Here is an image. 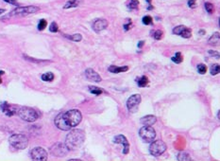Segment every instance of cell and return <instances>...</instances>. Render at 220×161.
<instances>
[{
    "instance_id": "6da1fadb",
    "label": "cell",
    "mask_w": 220,
    "mask_h": 161,
    "mask_svg": "<svg viewBox=\"0 0 220 161\" xmlns=\"http://www.w3.org/2000/svg\"><path fill=\"white\" fill-rule=\"evenodd\" d=\"M82 119V115L77 109L68 110L67 112L61 113L55 117V125L60 130L68 131L73 127L79 125Z\"/></svg>"
},
{
    "instance_id": "7a4b0ae2",
    "label": "cell",
    "mask_w": 220,
    "mask_h": 161,
    "mask_svg": "<svg viewBox=\"0 0 220 161\" xmlns=\"http://www.w3.org/2000/svg\"><path fill=\"white\" fill-rule=\"evenodd\" d=\"M85 140V133L80 129L72 130L66 136L65 146L68 150H76L83 144Z\"/></svg>"
},
{
    "instance_id": "3957f363",
    "label": "cell",
    "mask_w": 220,
    "mask_h": 161,
    "mask_svg": "<svg viewBox=\"0 0 220 161\" xmlns=\"http://www.w3.org/2000/svg\"><path fill=\"white\" fill-rule=\"evenodd\" d=\"M18 116L25 121L34 122L39 119L40 113L37 110L33 109L31 107H21L18 110Z\"/></svg>"
},
{
    "instance_id": "277c9868",
    "label": "cell",
    "mask_w": 220,
    "mask_h": 161,
    "mask_svg": "<svg viewBox=\"0 0 220 161\" xmlns=\"http://www.w3.org/2000/svg\"><path fill=\"white\" fill-rule=\"evenodd\" d=\"M9 142L12 147L16 148L18 150H24L27 147L29 139L24 135L15 134L11 136V138H9Z\"/></svg>"
},
{
    "instance_id": "5b68a950",
    "label": "cell",
    "mask_w": 220,
    "mask_h": 161,
    "mask_svg": "<svg viewBox=\"0 0 220 161\" xmlns=\"http://www.w3.org/2000/svg\"><path fill=\"white\" fill-rule=\"evenodd\" d=\"M166 150V144L163 140H153L149 146V153L154 156H160Z\"/></svg>"
},
{
    "instance_id": "8992f818",
    "label": "cell",
    "mask_w": 220,
    "mask_h": 161,
    "mask_svg": "<svg viewBox=\"0 0 220 161\" xmlns=\"http://www.w3.org/2000/svg\"><path fill=\"white\" fill-rule=\"evenodd\" d=\"M139 135L145 142H152L156 138L155 130L151 126L148 125H145L144 127H142L140 131H139Z\"/></svg>"
},
{
    "instance_id": "52a82bcc",
    "label": "cell",
    "mask_w": 220,
    "mask_h": 161,
    "mask_svg": "<svg viewBox=\"0 0 220 161\" xmlns=\"http://www.w3.org/2000/svg\"><path fill=\"white\" fill-rule=\"evenodd\" d=\"M40 10L38 7H35V6H27V7H19L17 9L13 10L9 16H13V15H27L30 13H34V12H37Z\"/></svg>"
},
{
    "instance_id": "ba28073f",
    "label": "cell",
    "mask_w": 220,
    "mask_h": 161,
    "mask_svg": "<svg viewBox=\"0 0 220 161\" xmlns=\"http://www.w3.org/2000/svg\"><path fill=\"white\" fill-rule=\"evenodd\" d=\"M30 156L33 160L43 161L47 159V153L42 147H36L30 151Z\"/></svg>"
},
{
    "instance_id": "9c48e42d",
    "label": "cell",
    "mask_w": 220,
    "mask_h": 161,
    "mask_svg": "<svg viewBox=\"0 0 220 161\" xmlns=\"http://www.w3.org/2000/svg\"><path fill=\"white\" fill-rule=\"evenodd\" d=\"M141 101H142L141 95L139 94L132 95L131 97L129 98L128 101H127V107H128V109L131 111V112H135V111L137 110Z\"/></svg>"
},
{
    "instance_id": "30bf717a",
    "label": "cell",
    "mask_w": 220,
    "mask_h": 161,
    "mask_svg": "<svg viewBox=\"0 0 220 161\" xmlns=\"http://www.w3.org/2000/svg\"><path fill=\"white\" fill-rule=\"evenodd\" d=\"M68 149L65 145L61 143H57L51 148V153L54 154L55 156H64L67 154Z\"/></svg>"
},
{
    "instance_id": "8fae6325",
    "label": "cell",
    "mask_w": 220,
    "mask_h": 161,
    "mask_svg": "<svg viewBox=\"0 0 220 161\" xmlns=\"http://www.w3.org/2000/svg\"><path fill=\"white\" fill-rule=\"evenodd\" d=\"M113 141L115 143H119V144H122L124 146V150H123V154H127L129 153V143L128 141V139L123 135H119V136H116L115 138H113Z\"/></svg>"
},
{
    "instance_id": "7c38bea8",
    "label": "cell",
    "mask_w": 220,
    "mask_h": 161,
    "mask_svg": "<svg viewBox=\"0 0 220 161\" xmlns=\"http://www.w3.org/2000/svg\"><path fill=\"white\" fill-rule=\"evenodd\" d=\"M108 21L106 19H97L94 22L93 29L95 32H100L108 27Z\"/></svg>"
},
{
    "instance_id": "4fadbf2b",
    "label": "cell",
    "mask_w": 220,
    "mask_h": 161,
    "mask_svg": "<svg viewBox=\"0 0 220 161\" xmlns=\"http://www.w3.org/2000/svg\"><path fill=\"white\" fill-rule=\"evenodd\" d=\"M85 75H86V78H87L89 80H93V82H95V83H99L102 80L101 77L99 76V74L97 72H95V71L92 68L86 69Z\"/></svg>"
},
{
    "instance_id": "5bb4252c",
    "label": "cell",
    "mask_w": 220,
    "mask_h": 161,
    "mask_svg": "<svg viewBox=\"0 0 220 161\" xmlns=\"http://www.w3.org/2000/svg\"><path fill=\"white\" fill-rule=\"evenodd\" d=\"M0 108H1L2 112L5 113L8 117H11L13 116L15 113H16V110L14 109L13 106H11L8 103H3L0 105Z\"/></svg>"
},
{
    "instance_id": "9a60e30c",
    "label": "cell",
    "mask_w": 220,
    "mask_h": 161,
    "mask_svg": "<svg viewBox=\"0 0 220 161\" xmlns=\"http://www.w3.org/2000/svg\"><path fill=\"white\" fill-rule=\"evenodd\" d=\"M156 121H157L156 117L153 116V115L145 116V117H142V119H140V122L142 123V124H143V125H148V126L153 125Z\"/></svg>"
},
{
    "instance_id": "2e32d148",
    "label": "cell",
    "mask_w": 220,
    "mask_h": 161,
    "mask_svg": "<svg viewBox=\"0 0 220 161\" xmlns=\"http://www.w3.org/2000/svg\"><path fill=\"white\" fill-rule=\"evenodd\" d=\"M129 69L128 66H111L109 67L110 72L111 73H121V72H126Z\"/></svg>"
},
{
    "instance_id": "e0dca14e",
    "label": "cell",
    "mask_w": 220,
    "mask_h": 161,
    "mask_svg": "<svg viewBox=\"0 0 220 161\" xmlns=\"http://www.w3.org/2000/svg\"><path fill=\"white\" fill-rule=\"evenodd\" d=\"M219 41H220L219 32H215L210 37L208 43H209V45H211V46H216V45H218Z\"/></svg>"
},
{
    "instance_id": "ac0fdd59",
    "label": "cell",
    "mask_w": 220,
    "mask_h": 161,
    "mask_svg": "<svg viewBox=\"0 0 220 161\" xmlns=\"http://www.w3.org/2000/svg\"><path fill=\"white\" fill-rule=\"evenodd\" d=\"M126 5L129 10H137L139 7V1L138 0H128Z\"/></svg>"
},
{
    "instance_id": "d6986e66",
    "label": "cell",
    "mask_w": 220,
    "mask_h": 161,
    "mask_svg": "<svg viewBox=\"0 0 220 161\" xmlns=\"http://www.w3.org/2000/svg\"><path fill=\"white\" fill-rule=\"evenodd\" d=\"M137 83L140 87H145L148 85V79L147 76H142L141 78H139L137 80Z\"/></svg>"
},
{
    "instance_id": "ffe728a7",
    "label": "cell",
    "mask_w": 220,
    "mask_h": 161,
    "mask_svg": "<svg viewBox=\"0 0 220 161\" xmlns=\"http://www.w3.org/2000/svg\"><path fill=\"white\" fill-rule=\"evenodd\" d=\"M79 5V0H71V1L66 2V4L63 6V9H70V8H75Z\"/></svg>"
},
{
    "instance_id": "44dd1931",
    "label": "cell",
    "mask_w": 220,
    "mask_h": 161,
    "mask_svg": "<svg viewBox=\"0 0 220 161\" xmlns=\"http://www.w3.org/2000/svg\"><path fill=\"white\" fill-rule=\"evenodd\" d=\"M42 80H45V82H52L54 80V75L53 73L51 72H47V73H45L42 75Z\"/></svg>"
},
{
    "instance_id": "7402d4cb",
    "label": "cell",
    "mask_w": 220,
    "mask_h": 161,
    "mask_svg": "<svg viewBox=\"0 0 220 161\" xmlns=\"http://www.w3.org/2000/svg\"><path fill=\"white\" fill-rule=\"evenodd\" d=\"M179 35H181V37H183V38H190V37L192 36V30L185 27L184 29L182 30V32H181V34Z\"/></svg>"
},
{
    "instance_id": "603a6c76",
    "label": "cell",
    "mask_w": 220,
    "mask_h": 161,
    "mask_svg": "<svg viewBox=\"0 0 220 161\" xmlns=\"http://www.w3.org/2000/svg\"><path fill=\"white\" fill-rule=\"evenodd\" d=\"M172 61L174 62V63H176V64L181 63V62L183 61V57H182V55H181V52H177L174 56L172 57Z\"/></svg>"
},
{
    "instance_id": "cb8c5ba5",
    "label": "cell",
    "mask_w": 220,
    "mask_h": 161,
    "mask_svg": "<svg viewBox=\"0 0 220 161\" xmlns=\"http://www.w3.org/2000/svg\"><path fill=\"white\" fill-rule=\"evenodd\" d=\"M178 159L181 160V161H183V160H185V161H187V160H188V161H189V160H192L191 156H189L187 153H184V152H182V153H179V154Z\"/></svg>"
},
{
    "instance_id": "d4e9b609",
    "label": "cell",
    "mask_w": 220,
    "mask_h": 161,
    "mask_svg": "<svg viewBox=\"0 0 220 161\" xmlns=\"http://www.w3.org/2000/svg\"><path fill=\"white\" fill-rule=\"evenodd\" d=\"M66 37L74 42H79L80 40L82 39V36L80 35L79 33H76V34H73V35H66Z\"/></svg>"
},
{
    "instance_id": "484cf974",
    "label": "cell",
    "mask_w": 220,
    "mask_h": 161,
    "mask_svg": "<svg viewBox=\"0 0 220 161\" xmlns=\"http://www.w3.org/2000/svg\"><path fill=\"white\" fill-rule=\"evenodd\" d=\"M89 90L94 95H100L102 94V92H103L100 88L97 87V86H89Z\"/></svg>"
},
{
    "instance_id": "4316f807",
    "label": "cell",
    "mask_w": 220,
    "mask_h": 161,
    "mask_svg": "<svg viewBox=\"0 0 220 161\" xmlns=\"http://www.w3.org/2000/svg\"><path fill=\"white\" fill-rule=\"evenodd\" d=\"M219 72H220L219 64H213V66L211 67V74H212V75H217Z\"/></svg>"
},
{
    "instance_id": "83f0119b",
    "label": "cell",
    "mask_w": 220,
    "mask_h": 161,
    "mask_svg": "<svg viewBox=\"0 0 220 161\" xmlns=\"http://www.w3.org/2000/svg\"><path fill=\"white\" fill-rule=\"evenodd\" d=\"M205 9L206 11L209 12V13H213L215 11V6H213L212 3H205Z\"/></svg>"
},
{
    "instance_id": "f1b7e54d",
    "label": "cell",
    "mask_w": 220,
    "mask_h": 161,
    "mask_svg": "<svg viewBox=\"0 0 220 161\" xmlns=\"http://www.w3.org/2000/svg\"><path fill=\"white\" fill-rule=\"evenodd\" d=\"M197 71H198V73H200V74H205L207 71V66L203 64H199L197 66Z\"/></svg>"
},
{
    "instance_id": "f546056e",
    "label": "cell",
    "mask_w": 220,
    "mask_h": 161,
    "mask_svg": "<svg viewBox=\"0 0 220 161\" xmlns=\"http://www.w3.org/2000/svg\"><path fill=\"white\" fill-rule=\"evenodd\" d=\"M46 26H47V22H46L45 19H42L38 24V30H44Z\"/></svg>"
},
{
    "instance_id": "4dcf8cb0",
    "label": "cell",
    "mask_w": 220,
    "mask_h": 161,
    "mask_svg": "<svg viewBox=\"0 0 220 161\" xmlns=\"http://www.w3.org/2000/svg\"><path fill=\"white\" fill-rule=\"evenodd\" d=\"M184 26H178V27H176V28H174L173 29V33L174 34H176V35H179L181 34V32H182V30L184 29Z\"/></svg>"
},
{
    "instance_id": "1f68e13d",
    "label": "cell",
    "mask_w": 220,
    "mask_h": 161,
    "mask_svg": "<svg viewBox=\"0 0 220 161\" xmlns=\"http://www.w3.org/2000/svg\"><path fill=\"white\" fill-rule=\"evenodd\" d=\"M152 17L150 15H147V16H144L143 17V23L145 25H150L152 24Z\"/></svg>"
},
{
    "instance_id": "d6a6232c",
    "label": "cell",
    "mask_w": 220,
    "mask_h": 161,
    "mask_svg": "<svg viewBox=\"0 0 220 161\" xmlns=\"http://www.w3.org/2000/svg\"><path fill=\"white\" fill-rule=\"evenodd\" d=\"M49 30H50L51 32H57L59 30V27H58L57 23H55V22L51 23L50 27H49Z\"/></svg>"
},
{
    "instance_id": "836d02e7",
    "label": "cell",
    "mask_w": 220,
    "mask_h": 161,
    "mask_svg": "<svg viewBox=\"0 0 220 161\" xmlns=\"http://www.w3.org/2000/svg\"><path fill=\"white\" fill-rule=\"evenodd\" d=\"M154 38L156 40H161L163 38V32L162 30H156L154 33Z\"/></svg>"
},
{
    "instance_id": "e575fe53",
    "label": "cell",
    "mask_w": 220,
    "mask_h": 161,
    "mask_svg": "<svg viewBox=\"0 0 220 161\" xmlns=\"http://www.w3.org/2000/svg\"><path fill=\"white\" fill-rule=\"evenodd\" d=\"M188 6L190 8H195L196 7V0H188Z\"/></svg>"
},
{
    "instance_id": "d590c367",
    "label": "cell",
    "mask_w": 220,
    "mask_h": 161,
    "mask_svg": "<svg viewBox=\"0 0 220 161\" xmlns=\"http://www.w3.org/2000/svg\"><path fill=\"white\" fill-rule=\"evenodd\" d=\"M4 1L9 3V4H11V5H18L17 0H4Z\"/></svg>"
},
{
    "instance_id": "8d00e7d4",
    "label": "cell",
    "mask_w": 220,
    "mask_h": 161,
    "mask_svg": "<svg viewBox=\"0 0 220 161\" xmlns=\"http://www.w3.org/2000/svg\"><path fill=\"white\" fill-rule=\"evenodd\" d=\"M131 20H129V24H127V25H124V29H125V30H129V29H131Z\"/></svg>"
},
{
    "instance_id": "74e56055",
    "label": "cell",
    "mask_w": 220,
    "mask_h": 161,
    "mask_svg": "<svg viewBox=\"0 0 220 161\" xmlns=\"http://www.w3.org/2000/svg\"><path fill=\"white\" fill-rule=\"evenodd\" d=\"M209 53H210V54H213V55H215L216 58H219V53H218V52H215V51H212V50H211V51H209Z\"/></svg>"
},
{
    "instance_id": "f35d334b",
    "label": "cell",
    "mask_w": 220,
    "mask_h": 161,
    "mask_svg": "<svg viewBox=\"0 0 220 161\" xmlns=\"http://www.w3.org/2000/svg\"><path fill=\"white\" fill-rule=\"evenodd\" d=\"M143 45H144V41H141L140 44H138V46H139V48H142V46H143Z\"/></svg>"
},
{
    "instance_id": "ab89813d",
    "label": "cell",
    "mask_w": 220,
    "mask_h": 161,
    "mask_svg": "<svg viewBox=\"0 0 220 161\" xmlns=\"http://www.w3.org/2000/svg\"><path fill=\"white\" fill-rule=\"evenodd\" d=\"M4 11H5V10H3V9H0V14H2Z\"/></svg>"
},
{
    "instance_id": "60d3db41",
    "label": "cell",
    "mask_w": 220,
    "mask_h": 161,
    "mask_svg": "<svg viewBox=\"0 0 220 161\" xmlns=\"http://www.w3.org/2000/svg\"><path fill=\"white\" fill-rule=\"evenodd\" d=\"M2 74H4V71H0V75H2Z\"/></svg>"
},
{
    "instance_id": "b9f144b4",
    "label": "cell",
    "mask_w": 220,
    "mask_h": 161,
    "mask_svg": "<svg viewBox=\"0 0 220 161\" xmlns=\"http://www.w3.org/2000/svg\"><path fill=\"white\" fill-rule=\"evenodd\" d=\"M2 83V80H1V78H0V83Z\"/></svg>"
}]
</instances>
